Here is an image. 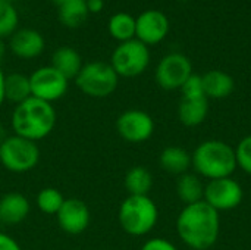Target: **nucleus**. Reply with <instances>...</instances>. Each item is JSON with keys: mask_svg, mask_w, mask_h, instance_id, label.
<instances>
[{"mask_svg": "<svg viewBox=\"0 0 251 250\" xmlns=\"http://www.w3.org/2000/svg\"><path fill=\"white\" fill-rule=\"evenodd\" d=\"M176 233L188 249H210L221 233L219 212L204 200L185 205L176 218Z\"/></svg>", "mask_w": 251, "mask_h": 250, "instance_id": "1", "label": "nucleus"}, {"mask_svg": "<svg viewBox=\"0 0 251 250\" xmlns=\"http://www.w3.org/2000/svg\"><path fill=\"white\" fill-rule=\"evenodd\" d=\"M56 119L57 115L53 103L29 97L15 106L10 125L13 134L37 143L51 134L56 127Z\"/></svg>", "mask_w": 251, "mask_h": 250, "instance_id": "2", "label": "nucleus"}, {"mask_svg": "<svg viewBox=\"0 0 251 250\" xmlns=\"http://www.w3.org/2000/svg\"><path fill=\"white\" fill-rule=\"evenodd\" d=\"M191 167L209 181L231 177L237 169L235 150L222 140H206L191 153Z\"/></svg>", "mask_w": 251, "mask_h": 250, "instance_id": "3", "label": "nucleus"}, {"mask_svg": "<svg viewBox=\"0 0 251 250\" xmlns=\"http://www.w3.org/2000/svg\"><path fill=\"white\" fill-rule=\"evenodd\" d=\"M121 228L134 237L147 236L159 221V209L150 196H128L119 206Z\"/></svg>", "mask_w": 251, "mask_h": 250, "instance_id": "4", "label": "nucleus"}, {"mask_svg": "<svg viewBox=\"0 0 251 250\" xmlns=\"http://www.w3.org/2000/svg\"><path fill=\"white\" fill-rule=\"evenodd\" d=\"M75 84L85 96L93 99H104L115 93L119 84V75L110 63L94 60L84 63L75 78Z\"/></svg>", "mask_w": 251, "mask_h": 250, "instance_id": "5", "label": "nucleus"}, {"mask_svg": "<svg viewBox=\"0 0 251 250\" xmlns=\"http://www.w3.org/2000/svg\"><path fill=\"white\" fill-rule=\"evenodd\" d=\"M40 162V147L35 141L19 137L16 134L6 136L0 143V164L13 174H25L32 171Z\"/></svg>", "mask_w": 251, "mask_h": 250, "instance_id": "6", "label": "nucleus"}, {"mask_svg": "<svg viewBox=\"0 0 251 250\" xmlns=\"http://www.w3.org/2000/svg\"><path fill=\"white\" fill-rule=\"evenodd\" d=\"M109 63L119 78H135L141 75L150 65L149 46L137 38L119 43L115 47Z\"/></svg>", "mask_w": 251, "mask_h": 250, "instance_id": "7", "label": "nucleus"}, {"mask_svg": "<svg viewBox=\"0 0 251 250\" xmlns=\"http://www.w3.org/2000/svg\"><path fill=\"white\" fill-rule=\"evenodd\" d=\"M32 97L53 103L60 100L69 87V80L51 65L41 66L29 75Z\"/></svg>", "mask_w": 251, "mask_h": 250, "instance_id": "8", "label": "nucleus"}, {"mask_svg": "<svg viewBox=\"0 0 251 250\" xmlns=\"http://www.w3.org/2000/svg\"><path fill=\"white\" fill-rule=\"evenodd\" d=\"M193 75V65L182 53H169L156 66L154 78L163 90H181L184 83Z\"/></svg>", "mask_w": 251, "mask_h": 250, "instance_id": "9", "label": "nucleus"}, {"mask_svg": "<svg viewBox=\"0 0 251 250\" xmlns=\"http://www.w3.org/2000/svg\"><path fill=\"white\" fill-rule=\"evenodd\" d=\"M244 190L232 177L212 180L204 186V202L218 212L231 211L241 205Z\"/></svg>", "mask_w": 251, "mask_h": 250, "instance_id": "10", "label": "nucleus"}, {"mask_svg": "<svg viewBox=\"0 0 251 250\" xmlns=\"http://www.w3.org/2000/svg\"><path fill=\"white\" fill-rule=\"evenodd\" d=\"M116 131L128 143H144L154 133V119L141 109H128L118 116Z\"/></svg>", "mask_w": 251, "mask_h": 250, "instance_id": "11", "label": "nucleus"}, {"mask_svg": "<svg viewBox=\"0 0 251 250\" xmlns=\"http://www.w3.org/2000/svg\"><path fill=\"white\" fill-rule=\"evenodd\" d=\"M169 32L168 16L156 9H149L135 18V38L146 46H154Z\"/></svg>", "mask_w": 251, "mask_h": 250, "instance_id": "12", "label": "nucleus"}, {"mask_svg": "<svg viewBox=\"0 0 251 250\" xmlns=\"http://www.w3.org/2000/svg\"><path fill=\"white\" fill-rule=\"evenodd\" d=\"M57 224L66 234L78 236L84 233L91 221V214L85 202L76 197L65 199L62 208L56 214Z\"/></svg>", "mask_w": 251, "mask_h": 250, "instance_id": "13", "label": "nucleus"}, {"mask_svg": "<svg viewBox=\"0 0 251 250\" xmlns=\"http://www.w3.org/2000/svg\"><path fill=\"white\" fill-rule=\"evenodd\" d=\"M46 47L44 37L32 28H18L9 37V49L19 59H35Z\"/></svg>", "mask_w": 251, "mask_h": 250, "instance_id": "14", "label": "nucleus"}, {"mask_svg": "<svg viewBox=\"0 0 251 250\" xmlns=\"http://www.w3.org/2000/svg\"><path fill=\"white\" fill-rule=\"evenodd\" d=\"M31 203L26 196L18 192L6 193L0 197V222L6 225L21 224L28 218Z\"/></svg>", "mask_w": 251, "mask_h": 250, "instance_id": "15", "label": "nucleus"}, {"mask_svg": "<svg viewBox=\"0 0 251 250\" xmlns=\"http://www.w3.org/2000/svg\"><path fill=\"white\" fill-rule=\"evenodd\" d=\"M51 66L57 69L62 75H65L69 81L75 80L79 71L84 66L82 57L78 50L69 46L59 47L51 55Z\"/></svg>", "mask_w": 251, "mask_h": 250, "instance_id": "16", "label": "nucleus"}, {"mask_svg": "<svg viewBox=\"0 0 251 250\" xmlns=\"http://www.w3.org/2000/svg\"><path fill=\"white\" fill-rule=\"evenodd\" d=\"M204 94L207 99H226L234 91L235 83L234 78L221 69H212L201 75Z\"/></svg>", "mask_w": 251, "mask_h": 250, "instance_id": "17", "label": "nucleus"}, {"mask_svg": "<svg viewBox=\"0 0 251 250\" xmlns=\"http://www.w3.org/2000/svg\"><path fill=\"white\" fill-rule=\"evenodd\" d=\"M209 113V99H181L178 106V118L185 127H199Z\"/></svg>", "mask_w": 251, "mask_h": 250, "instance_id": "18", "label": "nucleus"}, {"mask_svg": "<svg viewBox=\"0 0 251 250\" xmlns=\"http://www.w3.org/2000/svg\"><path fill=\"white\" fill-rule=\"evenodd\" d=\"M159 164L163 171L174 175H182L191 168V153L179 146H168L162 150Z\"/></svg>", "mask_w": 251, "mask_h": 250, "instance_id": "19", "label": "nucleus"}, {"mask_svg": "<svg viewBox=\"0 0 251 250\" xmlns=\"http://www.w3.org/2000/svg\"><path fill=\"white\" fill-rule=\"evenodd\" d=\"M32 97L29 77L21 72H12L4 75V100L15 106Z\"/></svg>", "mask_w": 251, "mask_h": 250, "instance_id": "20", "label": "nucleus"}, {"mask_svg": "<svg viewBox=\"0 0 251 250\" xmlns=\"http://www.w3.org/2000/svg\"><path fill=\"white\" fill-rule=\"evenodd\" d=\"M176 194L184 205H193L204 199V184L197 174H182L176 181Z\"/></svg>", "mask_w": 251, "mask_h": 250, "instance_id": "21", "label": "nucleus"}, {"mask_svg": "<svg viewBox=\"0 0 251 250\" xmlns=\"http://www.w3.org/2000/svg\"><path fill=\"white\" fill-rule=\"evenodd\" d=\"M124 186L128 196H149L153 187V175L144 167H132L125 174Z\"/></svg>", "mask_w": 251, "mask_h": 250, "instance_id": "22", "label": "nucleus"}, {"mask_svg": "<svg viewBox=\"0 0 251 250\" xmlns=\"http://www.w3.org/2000/svg\"><path fill=\"white\" fill-rule=\"evenodd\" d=\"M109 34L119 43L135 38V18L126 12H118L110 16L107 24Z\"/></svg>", "mask_w": 251, "mask_h": 250, "instance_id": "23", "label": "nucleus"}, {"mask_svg": "<svg viewBox=\"0 0 251 250\" xmlns=\"http://www.w3.org/2000/svg\"><path fill=\"white\" fill-rule=\"evenodd\" d=\"M59 21L68 28H76L85 22L88 9L85 0H69L59 6Z\"/></svg>", "mask_w": 251, "mask_h": 250, "instance_id": "24", "label": "nucleus"}, {"mask_svg": "<svg viewBox=\"0 0 251 250\" xmlns=\"http://www.w3.org/2000/svg\"><path fill=\"white\" fill-rule=\"evenodd\" d=\"M63 202H65L63 194L57 189H53V187L43 189L37 194V200H35L37 208L46 215H56L59 209L62 208Z\"/></svg>", "mask_w": 251, "mask_h": 250, "instance_id": "25", "label": "nucleus"}, {"mask_svg": "<svg viewBox=\"0 0 251 250\" xmlns=\"http://www.w3.org/2000/svg\"><path fill=\"white\" fill-rule=\"evenodd\" d=\"M18 24L19 15L13 3L0 1V38L10 37L18 29Z\"/></svg>", "mask_w": 251, "mask_h": 250, "instance_id": "26", "label": "nucleus"}, {"mask_svg": "<svg viewBox=\"0 0 251 250\" xmlns=\"http://www.w3.org/2000/svg\"><path fill=\"white\" fill-rule=\"evenodd\" d=\"M235 150V159H237V168H241L246 174L251 175V136L244 137L237 144Z\"/></svg>", "mask_w": 251, "mask_h": 250, "instance_id": "27", "label": "nucleus"}, {"mask_svg": "<svg viewBox=\"0 0 251 250\" xmlns=\"http://www.w3.org/2000/svg\"><path fill=\"white\" fill-rule=\"evenodd\" d=\"M181 93H182V99H201V97H206L201 75L193 72V75L181 87Z\"/></svg>", "mask_w": 251, "mask_h": 250, "instance_id": "28", "label": "nucleus"}, {"mask_svg": "<svg viewBox=\"0 0 251 250\" xmlns=\"http://www.w3.org/2000/svg\"><path fill=\"white\" fill-rule=\"evenodd\" d=\"M141 250H178V248L174 243H171L169 240H166V239L153 237V239H149L143 245Z\"/></svg>", "mask_w": 251, "mask_h": 250, "instance_id": "29", "label": "nucleus"}, {"mask_svg": "<svg viewBox=\"0 0 251 250\" xmlns=\"http://www.w3.org/2000/svg\"><path fill=\"white\" fill-rule=\"evenodd\" d=\"M0 250H22L19 243L6 233L0 231Z\"/></svg>", "mask_w": 251, "mask_h": 250, "instance_id": "30", "label": "nucleus"}, {"mask_svg": "<svg viewBox=\"0 0 251 250\" xmlns=\"http://www.w3.org/2000/svg\"><path fill=\"white\" fill-rule=\"evenodd\" d=\"M85 3H87L88 13H99L103 10L104 6V0H85Z\"/></svg>", "mask_w": 251, "mask_h": 250, "instance_id": "31", "label": "nucleus"}, {"mask_svg": "<svg viewBox=\"0 0 251 250\" xmlns=\"http://www.w3.org/2000/svg\"><path fill=\"white\" fill-rule=\"evenodd\" d=\"M4 102H6L4 100V74L0 68V108L3 106Z\"/></svg>", "mask_w": 251, "mask_h": 250, "instance_id": "32", "label": "nucleus"}, {"mask_svg": "<svg viewBox=\"0 0 251 250\" xmlns=\"http://www.w3.org/2000/svg\"><path fill=\"white\" fill-rule=\"evenodd\" d=\"M4 55H6V44H4L3 40L0 38V63H1V60L4 59Z\"/></svg>", "mask_w": 251, "mask_h": 250, "instance_id": "33", "label": "nucleus"}, {"mask_svg": "<svg viewBox=\"0 0 251 250\" xmlns=\"http://www.w3.org/2000/svg\"><path fill=\"white\" fill-rule=\"evenodd\" d=\"M54 4H57V7L60 6V4H63V3H66V1H69V0H51Z\"/></svg>", "mask_w": 251, "mask_h": 250, "instance_id": "34", "label": "nucleus"}, {"mask_svg": "<svg viewBox=\"0 0 251 250\" xmlns=\"http://www.w3.org/2000/svg\"><path fill=\"white\" fill-rule=\"evenodd\" d=\"M0 1H7V3H13L15 0H0Z\"/></svg>", "mask_w": 251, "mask_h": 250, "instance_id": "35", "label": "nucleus"}, {"mask_svg": "<svg viewBox=\"0 0 251 250\" xmlns=\"http://www.w3.org/2000/svg\"><path fill=\"white\" fill-rule=\"evenodd\" d=\"M190 250H191V249H190Z\"/></svg>", "mask_w": 251, "mask_h": 250, "instance_id": "36", "label": "nucleus"}]
</instances>
